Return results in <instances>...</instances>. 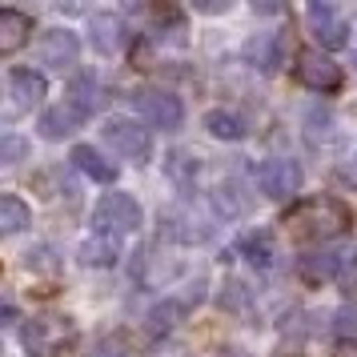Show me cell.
Masks as SVG:
<instances>
[{
  "mask_svg": "<svg viewBox=\"0 0 357 357\" xmlns=\"http://www.w3.org/2000/svg\"><path fill=\"white\" fill-rule=\"evenodd\" d=\"M285 225L297 233V237H309V241H329V237H341L354 225V209L341 201V197H309L297 209L285 213Z\"/></svg>",
  "mask_w": 357,
  "mask_h": 357,
  "instance_id": "6da1fadb",
  "label": "cell"
},
{
  "mask_svg": "<svg viewBox=\"0 0 357 357\" xmlns=\"http://www.w3.org/2000/svg\"><path fill=\"white\" fill-rule=\"evenodd\" d=\"M132 105H137V113L145 116L153 129H161V132H177L185 125V105H181V97L165 93V89L141 84V89H132Z\"/></svg>",
  "mask_w": 357,
  "mask_h": 357,
  "instance_id": "7a4b0ae2",
  "label": "cell"
},
{
  "mask_svg": "<svg viewBox=\"0 0 357 357\" xmlns=\"http://www.w3.org/2000/svg\"><path fill=\"white\" fill-rule=\"evenodd\" d=\"M93 221L109 233H137L145 225V209L132 193H105L93 209Z\"/></svg>",
  "mask_w": 357,
  "mask_h": 357,
  "instance_id": "3957f363",
  "label": "cell"
},
{
  "mask_svg": "<svg viewBox=\"0 0 357 357\" xmlns=\"http://www.w3.org/2000/svg\"><path fill=\"white\" fill-rule=\"evenodd\" d=\"M105 141L132 165H149L153 161V137L149 129H141L137 121H125V116H113L109 125H105Z\"/></svg>",
  "mask_w": 357,
  "mask_h": 357,
  "instance_id": "277c9868",
  "label": "cell"
},
{
  "mask_svg": "<svg viewBox=\"0 0 357 357\" xmlns=\"http://www.w3.org/2000/svg\"><path fill=\"white\" fill-rule=\"evenodd\" d=\"M293 73H297V81L305 84V89H313V93H337L341 89V65L329 61L321 49L301 52L297 65H293Z\"/></svg>",
  "mask_w": 357,
  "mask_h": 357,
  "instance_id": "5b68a950",
  "label": "cell"
},
{
  "mask_svg": "<svg viewBox=\"0 0 357 357\" xmlns=\"http://www.w3.org/2000/svg\"><path fill=\"white\" fill-rule=\"evenodd\" d=\"M305 17H309V29H313V36H317L321 49H341V45H349V20L341 17L333 4L313 0L305 8Z\"/></svg>",
  "mask_w": 357,
  "mask_h": 357,
  "instance_id": "8992f818",
  "label": "cell"
},
{
  "mask_svg": "<svg viewBox=\"0 0 357 357\" xmlns=\"http://www.w3.org/2000/svg\"><path fill=\"white\" fill-rule=\"evenodd\" d=\"M257 185L265 197H273V201H285L301 189V165L289 161V157H273V161H265L257 169Z\"/></svg>",
  "mask_w": 357,
  "mask_h": 357,
  "instance_id": "52a82bcc",
  "label": "cell"
},
{
  "mask_svg": "<svg viewBox=\"0 0 357 357\" xmlns=\"http://www.w3.org/2000/svg\"><path fill=\"white\" fill-rule=\"evenodd\" d=\"M245 65L249 68H261V73H277L281 68V61H285V36L281 33H257L245 40Z\"/></svg>",
  "mask_w": 357,
  "mask_h": 357,
  "instance_id": "ba28073f",
  "label": "cell"
},
{
  "mask_svg": "<svg viewBox=\"0 0 357 357\" xmlns=\"http://www.w3.org/2000/svg\"><path fill=\"white\" fill-rule=\"evenodd\" d=\"M36 52H40V65L68 68V65H77V56H81V40L68 29H49V33L40 36V49Z\"/></svg>",
  "mask_w": 357,
  "mask_h": 357,
  "instance_id": "9c48e42d",
  "label": "cell"
},
{
  "mask_svg": "<svg viewBox=\"0 0 357 357\" xmlns=\"http://www.w3.org/2000/svg\"><path fill=\"white\" fill-rule=\"evenodd\" d=\"M45 93H49V84H45V77H40V73H33V68H13V73H8L13 113H24V109L40 105V100H45Z\"/></svg>",
  "mask_w": 357,
  "mask_h": 357,
  "instance_id": "30bf717a",
  "label": "cell"
},
{
  "mask_svg": "<svg viewBox=\"0 0 357 357\" xmlns=\"http://www.w3.org/2000/svg\"><path fill=\"white\" fill-rule=\"evenodd\" d=\"M89 45L97 49V56H116L125 49V24L116 13H97L89 20Z\"/></svg>",
  "mask_w": 357,
  "mask_h": 357,
  "instance_id": "8fae6325",
  "label": "cell"
},
{
  "mask_svg": "<svg viewBox=\"0 0 357 357\" xmlns=\"http://www.w3.org/2000/svg\"><path fill=\"white\" fill-rule=\"evenodd\" d=\"M84 125V113L77 109V105H52V109H45L40 113V121H36V129H40V137L45 141H65V137H73V132Z\"/></svg>",
  "mask_w": 357,
  "mask_h": 357,
  "instance_id": "7c38bea8",
  "label": "cell"
},
{
  "mask_svg": "<svg viewBox=\"0 0 357 357\" xmlns=\"http://www.w3.org/2000/svg\"><path fill=\"white\" fill-rule=\"evenodd\" d=\"M105 100H109V89L97 81V73H77V77L68 81V105H77L84 116L105 109Z\"/></svg>",
  "mask_w": 357,
  "mask_h": 357,
  "instance_id": "4fadbf2b",
  "label": "cell"
},
{
  "mask_svg": "<svg viewBox=\"0 0 357 357\" xmlns=\"http://www.w3.org/2000/svg\"><path fill=\"white\" fill-rule=\"evenodd\" d=\"M29 36H33V17H29V13H20V8H0V52H4V56H13L17 49H24Z\"/></svg>",
  "mask_w": 357,
  "mask_h": 357,
  "instance_id": "5bb4252c",
  "label": "cell"
},
{
  "mask_svg": "<svg viewBox=\"0 0 357 357\" xmlns=\"http://www.w3.org/2000/svg\"><path fill=\"white\" fill-rule=\"evenodd\" d=\"M337 265L341 253H329V249H313L297 261V273L305 277L309 285H321V281H337Z\"/></svg>",
  "mask_w": 357,
  "mask_h": 357,
  "instance_id": "9a60e30c",
  "label": "cell"
},
{
  "mask_svg": "<svg viewBox=\"0 0 357 357\" xmlns=\"http://www.w3.org/2000/svg\"><path fill=\"white\" fill-rule=\"evenodd\" d=\"M116 257H121V241H116L113 233H93V237H84L81 265H89V269H109Z\"/></svg>",
  "mask_w": 357,
  "mask_h": 357,
  "instance_id": "2e32d148",
  "label": "cell"
},
{
  "mask_svg": "<svg viewBox=\"0 0 357 357\" xmlns=\"http://www.w3.org/2000/svg\"><path fill=\"white\" fill-rule=\"evenodd\" d=\"M68 161L77 165L84 177H93V181H105V185H109V181H116V165L105 161V153H97L93 145H77Z\"/></svg>",
  "mask_w": 357,
  "mask_h": 357,
  "instance_id": "e0dca14e",
  "label": "cell"
},
{
  "mask_svg": "<svg viewBox=\"0 0 357 357\" xmlns=\"http://www.w3.org/2000/svg\"><path fill=\"white\" fill-rule=\"evenodd\" d=\"M237 249L245 253L249 265H257V269H269L273 265V237L265 233V229H253V233H241V241Z\"/></svg>",
  "mask_w": 357,
  "mask_h": 357,
  "instance_id": "ac0fdd59",
  "label": "cell"
},
{
  "mask_svg": "<svg viewBox=\"0 0 357 357\" xmlns=\"http://www.w3.org/2000/svg\"><path fill=\"white\" fill-rule=\"evenodd\" d=\"M61 333H73V325H68V317H52V321H40L33 325L29 333H24V345L29 349H36V354H52V337H61Z\"/></svg>",
  "mask_w": 357,
  "mask_h": 357,
  "instance_id": "d6986e66",
  "label": "cell"
},
{
  "mask_svg": "<svg viewBox=\"0 0 357 357\" xmlns=\"http://www.w3.org/2000/svg\"><path fill=\"white\" fill-rule=\"evenodd\" d=\"M205 129H209V137H217V141H241L245 121L237 113H229V109H209V113H205Z\"/></svg>",
  "mask_w": 357,
  "mask_h": 357,
  "instance_id": "ffe728a7",
  "label": "cell"
},
{
  "mask_svg": "<svg viewBox=\"0 0 357 357\" xmlns=\"http://www.w3.org/2000/svg\"><path fill=\"white\" fill-rule=\"evenodd\" d=\"M33 221V209L20 201V197H13V193H4L0 197V233L4 237H13V233H20V229Z\"/></svg>",
  "mask_w": 357,
  "mask_h": 357,
  "instance_id": "44dd1931",
  "label": "cell"
},
{
  "mask_svg": "<svg viewBox=\"0 0 357 357\" xmlns=\"http://www.w3.org/2000/svg\"><path fill=\"white\" fill-rule=\"evenodd\" d=\"M181 317H185V301H161L157 309H149V329L153 333H169Z\"/></svg>",
  "mask_w": 357,
  "mask_h": 357,
  "instance_id": "7402d4cb",
  "label": "cell"
},
{
  "mask_svg": "<svg viewBox=\"0 0 357 357\" xmlns=\"http://www.w3.org/2000/svg\"><path fill=\"white\" fill-rule=\"evenodd\" d=\"M165 169H169V177L185 189V185H193V177H197V157H189L185 149H173L169 161H165Z\"/></svg>",
  "mask_w": 357,
  "mask_h": 357,
  "instance_id": "603a6c76",
  "label": "cell"
},
{
  "mask_svg": "<svg viewBox=\"0 0 357 357\" xmlns=\"http://www.w3.org/2000/svg\"><path fill=\"white\" fill-rule=\"evenodd\" d=\"M24 269H33V273H56L61 261H56V253H52L49 245H36V249L24 253Z\"/></svg>",
  "mask_w": 357,
  "mask_h": 357,
  "instance_id": "cb8c5ba5",
  "label": "cell"
},
{
  "mask_svg": "<svg viewBox=\"0 0 357 357\" xmlns=\"http://www.w3.org/2000/svg\"><path fill=\"white\" fill-rule=\"evenodd\" d=\"M24 157H29V141L17 137V132H4V137H0V161L17 165V161H24Z\"/></svg>",
  "mask_w": 357,
  "mask_h": 357,
  "instance_id": "d4e9b609",
  "label": "cell"
},
{
  "mask_svg": "<svg viewBox=\"0 0 357 357\" xmlns=\"http://www.w3.org/2000/svg\"><path fill=\"white\" fill-rule=\"evenodd\" d=\"M89 357H132V349H129V341L125 337H116L113 333V337H100Z\"/></svg>",
  "mask_w": 357,
  "mask_h": 357,
  "instance_id": "484cf974",
  "label": "cell"
},
{
  "mask_svg": "<svg viewBox=\"0 0 357 357\" xmlns=\"http://www.w3.org/2000/svg\"><path fill=\"white\" fill-rule=\"evenodd\" d=\"M337 281H341V285H357V249H345V253H341Z\"/></svg>",
  "mask_w": 357,
  "mask_h": 357,
  "instance_id": "4316f807",
  "label": "cell"
},
{
  "mask_svg": "<svg viewBox=\"0 0 357 357\" xmlns=\"http://www.w3.org/2000/svg\"><path fill=\"white\" fill-rule=\"evenodd\" d=\"M333 329H337V333H357V305L337 309V317H333Z\"/></svg>",
  "mask_w": 357,
  "mask_h": 357,
  "instance_id": "83f0119b",
  "label": "cell"
},
{
  "mask_svg": "<svg viewBox=\"0 0 357 357\" xmlns=\"http://www.w3.org/2000/svg\"><path fill=\"white\" fill-rule=\"evenodd\" d=\"M193 8L197 13H209V17L213 13H229V4H193Z\"/></svg>",
  "mask_w": 357,
  "mask_h": 357,
  "instance_id": "f1b7e54d",
  "label": "cell"
}]
</instances>
